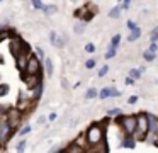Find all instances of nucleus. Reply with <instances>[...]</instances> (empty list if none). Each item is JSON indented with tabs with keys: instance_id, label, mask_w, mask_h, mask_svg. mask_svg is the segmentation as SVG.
Wrapping results in <instances>:
<instances>
[{
	"instance_id": "nucleus-37",
	"label": "nucleus",
	"mask_w": 158,
	"mask_h": 153,
	"mask_svg": "<svg viewBox=\"0 0 158 153\" xmlns=\"http://www.w3.org/2000/svg\"><path fill=\"white\" fill-rule=\"evenodd\" d=\"M124 82H126V85H133V83H134V80H133V78H129V77H127Z\"/></svg>"
},
{
	"instance_id": "nucleus-25",
	"label": "nucleus",
	"mask_w": 158,
	"mask_h": 153,
	"mask_svg": "<svg viewBox=\"0 0 158 153\" xmlns=\"http://www.w3.org/2000/svg\"><path fill=\"white\" fill-rule=\"evenodd\" d=\"M75 32H77V34H82V32H83V22H78V24L75 26Z\"/></svg>"
},
{
	"instance_id": "nucleus-38",
	"label": "nucleus",
	"mask_w": 158,
	"mask_h": 153,
	"mask_svg": "<svg viewBox=\"0 0 158 153\" xmlns=\"http://www.w3.org/2000/svg\"><path fill=\"white\" fill-rule=\"evenodd\" d=\"M136 100H138V95H133V97H129V104H134Z\"/></svg>"
},
{
	"instance_id": "nucleus-26",
	"label": "nucleus",
	"mask_w": 158,
	"mask_h": 153,
	"mask_svg": "<svg viewBox=\"0 0 158 153\" xmlns=\"http://www.w3.org/2000/svg\"><path fill=\"white\" fill-rule=\"evenodd\" d=\"M107 71H109V66H107V65H104V66L99 70V77H104V75H106Z\"/></svg>"
},
{
	"instance_id": "nucleus-10",
	"label": "nucleus",
	"mask_w": 158,
	"mask_h": 153,
	"mask_svg": "<svg viewBox=\"0 0 158 153\" xmlns=\"http://www.w3.org/2000/svg\"><path fill=\"white\" fill-rule=\"evenodd\" d=\"M24 78H26V83H27V87H29V88H34L36 85H38L39 82H41L38 75H31V77H24Z\"/></svg>"
},
{
	"instance_id": "nucleus-12",
	"label": "nucleus",
	"mask_w": 158,
	"mask_h": 153,
	"mask_svg": "<svg viewBox=\"0 0 158 153\" xmlns=\"http://www.w3.org/2000/svg\"><path fill=\"white\" fill-rule=\"evenodd\" d=\"M41 92H43V83L39 82V83L34 87V94H32V97H34V99H39V97H41Z\"/></svg>"
},
{
	"instance_id": "nucleus-27",
	"label": "nucleus",
	"mask_w": 158,
	"mask_h": 153,
	"mask_svg": "<svg viewBox=\"0 0 158 153\" xmlns=\"http://www.w3.org/2000/svg\"><path fill=\"white\" fill-rule=\"evenodd\" d=\"M85 51H87V53H94V51H95V46H94L92 43H89V44L85 46Z\"/></svg>"
},
{
	"instance_id": "nucleus-3",
	"label": "nucleus",
	"mask_w": 158,
	"mask_h": 153,
	"mask_svg": "<svg viewBox=\"0 0 158 153\" xmlns=\"http://www.w3.org/2000/svg\"><path fill=\"white\" fill-rule=\"evenodd\" d=\"M136 131H138V134H139L141 139L148 134V117H146V114L136 116Z\"/></svg>"
},
{
	"instance_id": "nucleus-32",
	"label": "nucleus",
	"mask_w": 158,
	"mask_h": 153,
	"mask_svg": "<svg viewBox=\"0 0 158 153\" xmlns=\"http://www.w3.org/2000/svg\"><path fill=\"white\" fill-rule=\"evenodd\" d=\"M29 131H31V126H26V128H24V129H22V131H21V136H26V134H27Z\"/></svg>"
},
{
	"instance_id": "nucleus-11",
	"label": "nucleus",
	"mask_w": 158,
	"mask_h": 153,
	"mask_svg": "<svg viewBox=\"0 0 158 153\" xmlns=\"http://www.w3.org/2000/svg\"><path fill=\"white\" fill-rule=\"evenodd\" d=\"M139 36H141V31L136 27L134 31H131V34H129V37H127V41H136Z\"/></svg>"
},
{
	"instance_id": "nucleus-20",
	"label": "nucleus",
	"mask_w": 158,
	"mask_h": 153,
	"mask_svg": "<svg viewBox=\"0 0 158 153\" xmlns=\"http://www.w3.org/2000/svg\"><path fill=\"white\" fill-rule=\"evenodd\" d=\"M24 148H26V141H21L15 148V153H24Z\"/></svg>"
},
{
	"instance_id": "nucleus-31",
	"label": "nucleus",
	"mask_w": 158,
	"mask_h": 153,
	"mask_svg": "<svg viewBox=\"0 0 158 153\" xmlns=\"http://www.w3.org/2000/svg\"><path fill=\"white\" fill-rule=\"evenodd\" d=\"M156 39H158V29H155V32H151V43H155Z\"/></svg>"
},
{
	"instance_id": "nucleus-2",
	"label": "nucleus",
	"mask_w": 158,
	"mask_h": 153,
	"mask_svg": "<svg viewBox=\"0 0 158 153\" xmlns=\"http://www.w3.org/2000/svg\"><path fill=\"white\" fill-rule=\"evenodd\" d=\"M39 68H41L39 60L34 56V54H29V56H27V63H26L24 73H27V77H31V75H38V73H39Z\"/></svg>"
},
{
	"instance_id": "nucleus-28",
	"label": "nucleus",
	"mask_w": 158,
	"mask_h": 153,
	"mask_svg": "<svg viewBox=\"0 0 158 153\" xmlns=\"http://www.w3.org/2000/svg\"><path fill=\"white\" fill-rule=\"evenodd\" d=\"M32 7H36V9H44V3H43V2H38V0H34V2H32Z\"/></svg>"
},
{
	"instance_id": "nucleus-13",
	"label": "nucleus",
	"mask_w": 158,
	"mask_h": 153,
	"mask_svg": "<svg viewBox=\"0 0 158 153\" xmlns=\"http://www.w3.org/2000/svg\"><path fill=\"white\" fill-rule=\"evenodd\" d=\"M123 146L124 148H134V139L131 138V136H127V138L123 141Z\"/></svg>"
},
{
	"instance_id": "nucleus-9",
	"label": "nucleus",
	"mask_w": 158,
	"mask_h": 153,
	"mask_svg": "<svg viewBox=\"0 0 158 153\" xmlns=\"http://www.w3.org/2000/svg\"><path fill=\"white\" fill-rule=\"evenodd\" d=\"M15 60H17V68L24 73L26 63H27V56H26V54H19V56H15Z\"/></svg>"
},
{
	"instance_id": "nucleus-36",
	"label": "nucleus",
	"mask_w": 158,
	"mask_h": 153,
	"mask_svg": "<svg viewBox=\"0 0 158 153\" xmlns=\"http://www.w3.org/2000/svg\"><path fill=\"white\" fill-rule=\"evenodd\" d=\"M49 37H51V44H55L56 43V32H51V34H49Z\"/></svg>"
},
{
	"instance_id": "nucleus-22",
	"label": "nucleus",
	"mask_w": 158,
	"mask_h": 153,
	"mask_svg": "<svg viewBox=\"0 0 158 153\" xmlns=\"http://www.w3.org/2000/svg\"><path fill=\"white\" fill-rule=\"evenodd\" d=\"M43 10H44V12L48 14V15H51V14H55V12H56V7H55V5H51V7H44Z\"/></svg>"
},
{
	"instance_id": "nucleus-24",
	"label": "nucleus",
	"mask_w": 158,
	"mask_h": 153,
	"mask_svg": "<svg viewBox=\"0 0 158 153\" xmlns=\"http://www.w3.org/2000/svg\"><path fill=\"white\" fill-rule=\"evenodd\" d=\"M129 75H131L129 78H133V80H134V78H139L141 71H139V70H131V71H129Z\"/></svg>"
},
{
	"instance_id": "nucleus-33",
	"label": "nucleus",
	"mask_w": 158,
	"mask_h": 153,
	"mask_svg": "<svg viewBox=\"0 0 158 153\" xmlns=\"http://www.w3.org/2000/svg\"><path fill=\"white\" fill-rule=\"evenodd\" d=\"M148 51L155 54V51H156V43H151V44H150V49H148Z\"/></svg>"
},
{
	"instance_id": "nucleus-6",
	"label": "nucleus",
	"mask_w": 158,
	"mask_h": 153,
	"mask_svg": "<svg viewBox=\"0 0 158 153\" xmlns=\"http://www.w3.org/2000/svg\"><path fill=\"white\" fill-rule=\"evenodd\" d=\"M119 95H121V92H119V90H116V88H112V87H106V88H102V90L99 92V99L119 97Z\"/></svg>"
},
{
	"instance_id": "nucleus-30",
	"label": "nucleus",
	"mask_w": 158,
	"mask_h": 153,
	"mask_svg": "<svg viewBox=\"0 0 158 153\" xmlns=\"http://www.w3.org/2000/svg\"><path fill=\"white\" fill-rule=\"evenodd\" d=\"M127 29L134 31V29H136V22H133V20H127Z\"/></svg>"
},
{
	"instance_id": "nucleus-29",
	"label": "nucleus",
	"mask_w": 158,
	"mask_h": 153,
	"mask_svg": "<svg viewBox=\"0 0 158 153\" xmlns=\"http://www.w3.org/2000/svg\"><path fill=\"white\" fill-rule=\"evenodd\" d=\"M85 66L89 68V70H92V68L95 66V60H89V61H87V63H85Z\"/></svg>"
},
{
	"instance_id": "nucleus-4",
	"label": "nucleus",
	"mask_w": 158,
	"mask_h": 153,
	"mask_svg": "<svg viewBox=\"0 0 158 153\" xmlns=\"http://www.w3.org/2000/svg\"><path fill=\"white\" fill-rule=\"evenodd\" d=\"M7 124H9V128L10 129H14V128H17V124L21 122V114H19V111L17 109H9V112H7Z\"/></svg>"
},
{
	"instance_id": "nucleus-8",
	"label": "nucleus",
	"mask_w": 158,
	"mask_h": 153,
	"mask_svg": "<svg viewBox=\"0 0 158 153\" xmlns=\"http://www.w3.org/2000/svg\"><path fill=\"white\" fill-rule=\"evenodd\" d=\"M9 133H10V128H9L7 121H0V139L4 141V139L9 138Z\"/></svg>"
},
{
	"instance_id": "nucleus-34",
	"label": "nucleus",
	"mask_w": 158,
	"mask_h": 153,
	"mask_svg": "<svg viewBox=\"0 0 158 153\" xmlns=\"http://www.w3.org/2000/svg\"><path fill=\"white\" fill-rule=\"evenodd\" d=\"M129 5H131V2H129V0H126V2H123V3H121V7H119V9H127Z\"/></svg>"
},
{
	"instance_id": "nucleus-19",
	"label": "nucleus",
	"mask_w": 158,
	"mask_h": 153,
	"mask_svg": "<svg viewBox=\"0 0 158 153\" xmlns=\"http://www.w3.org/2000/svg\"><path fill=\"white\" fill-rule=\"evenodd\" d=\"M9 94V85H0V97Z\"/></svg>"
},
{
	"instance_id": "nucleus-23",
	"label": "nucleus",
	"mask_w": 158,
	"mask_h": 153,
	"mask_svg": "<svg viewBox=\"0 0 158 153\" xmlns=\"http://www.w3.org/2000/svg\"><path fill=\"white\" fill-rule=\"evenodd\" d=\"M143 58H144L146 61H153V60H155V54H153V53H150V51H146V53L143 54Z\"/></svg>"
},
{
	"instance_id": "nucleus-39",
	"label": "nucleus",
	"mask_w": 158,
	"mask_h": 153,
	"mask_svg": "<svg viewBox=\"0 0 158 153\" xmlns=\"http://www.w3.org/2000/svg\"><path fill=\"white\" fill-rule=\"evenodd\" d=\"M5 37H7V32H5V31H4V32H0V43H2Z\"/></svg>"
},
{
	"instance_id": "nucleus-7",
	"label": "nucleus",
	"mask_w": 158,
	"mask_h": 153,
	"mask_svg": "<svg viewBox=\"0 0 158 153\" xmlns=\"http://www.w3.org/2000/svg\"><path fill=\"white\" fill-rule=\"evenodd\" d=\"M146 117H148V133H151L153 136H158V119L150 114H146Z\"/></svg>"
},
{
	"instance_id": "nucleus-1",
	"label": "nucleus",
	"mask_w": 158,
	"mask_h": 153,
	"mask_svg": "<svg viewBox=\"0 0 158 153\" xmlns=\"http://www.w3.org/2000/svg\"><path fill=\"white\" fill-rule=\"evenodd\" d=\"M87 141L89 145H99L104 141V128L99 124H92L87 131Z\"/></svg>"
},
{
	"instance_id": "nucleus-35",
	"label": "nucleus",
	"mask_w": 158,
	"mask_h": 153,
	"mask_svg": "<svg viewBox=\"0 0 158 153\" xmlns=\"http://www.w3.org/2000/svg\"><path fill=\"white\" fill-rule=\"evenodd\" d=\"M107 114H109V116H116V114H119V109H110Z\"/></svg>"
},
{
	"instance_id": "nucleus-17",
	"label": "nucleus",
	"mask_w": 158,
	"mask_h": 153,
	"mask_svg": "<svg viewBox=\"0 0 158 153\" xmlns=\"http://www.w3.org/2000/svg\"><path fill=\"white\" fill-rule=\"evenodd\" d=\"M119 43H121V36H119V34H116V36L112 37V41H110V48H114V49H116Z\"/></svg>"
},
{
	"instance_id": "nucleus-18",
	"label": "nucleus",
	"mask_w": 158,
	"mask_h": 153,
	"mask_svg": "<svg viewBox=\"0 0 158 153\" xmlns=\"http://www.w3.org/2000/svg\"><path fill=\"white\" fill-rule=\"evenodd\" d=\"M66 153H82V148H80L78 145H77V143H73L72 146H70V150Z\"/></svg>"
},
{
	"instance_id": "nucleus-40",
	"label": "nucleus",
	"mask_w": 158,
	"mask_h": 153,
	"mask_svg": "<svg viewBox=\"0 0 158 153\" xmlns=\"http://www.w3.org/2000/svg\"><path fill=\"white\" fill-rule=\"evenodd\" d=\"M61 153H66V151H61Z\"/></svg>"
},
{
	"instance_id": "nucleus-16",
	"label": "nucleus",
	"mask_w": 158,
	"mask_h": 153,
	"mask_svg": "<svg viewBox=\"0 0 158 153\" xmlns=\"http://www.w3.org/2000/svg\"><path fill=\"white\" fill-rule=\"evenodd\" d=\"M97 95H99L97 88H89V90H87V94H85V97L87 99H94V97H97Z\"/></svg>"
},
{
	"instance_id": "nucleus-15",
	"label": "nucleus",
	"mask_w": 158,
	"mask_h": 153,
	"mask_svg": "<svg viewBox=\"0 0 158 153\" xmlns=\"http://www.w3.org/2000/svg\"><path fill=\"white\" fill-rule=\"evenodd\" d=\"M119 15H121V9H119V7H114V9L109 12V17H110V19H117Z\"/></svg>"
},
{
	"instance_id": "nucleus-21",
	"label": "nucleus",
	"mask_w": 158,
	"mask_h": 153,
	"mask_svg": "<svg viewBox=\"0 0 158 153\" xmlns=\"http://www.w3.org/2000/svg\"><path fill=\"white\" fill-rule=\"evenodd\" d=\"M114 56H116V49H114V48H109V51L106 53V58L110 60V58H114Z\"/></svg>"
},
{
	"instance_id": "nucleus-14",
	"label": "nucleus",
	"mask_w": 158,
	"mask_h": 153,
	"mask_svg": "<svg viewBox=\"0 0 158 153\" xmlns=\"http://www.w3.org/2000/svg\"><path fill=\"white\" fill-rule=\"evenodd\" d=\"M44 65H46V73H48V75H53V61L49 60V58H46V60H44Z\"/></svg>"
},
{
	"instance_id": "nucleus-5",
	"label": "nucleus",
	"mask_w": 158,
	"mask_h": 153,
	"mask_svg": "<svg viewBox=\"0 0 158 153\" xmlns=\"http://www.w3.org/2000/svg\"><path fill=\"white\" fill-rule=\"evenodd\" d=\"M123 126L126 129L127 136H131L134 131H136V116H127V117H123Z\"/></svg>"
}]
</instances>
